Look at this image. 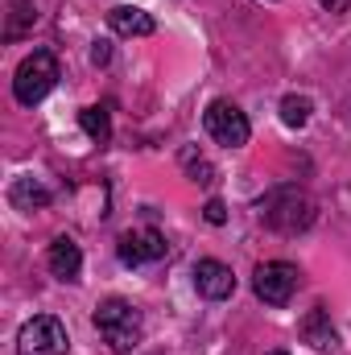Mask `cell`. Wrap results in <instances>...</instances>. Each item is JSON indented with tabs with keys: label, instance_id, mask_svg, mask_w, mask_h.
Masks as SVG:
<instances>
[{
	"label": "cell",
	"instance_id": "1",
	"mask_svg": "<svg viewBox=\"0 0 351 355\" xmlns=\"http://www.w3.org/2000/svg\"><path fill=\"white\" fill-rule=\"evenodd\" d=\"M91 322H95L99 339L112 347V355H132L137 352V343H141V335H145V318H141V310H137L132 302H124V297H108V302H99Z\"/></svg>",
	"mask_w": 351,
	"mask_h": 355
},
{
	"label": "cell",
	"instance_id": "2",
	"mask_svg": "<svg viewBox=\"0 0 351 355\" xmlns=\"http://www.w3.org/2000/svg\"><path fill=\"white\" fill-rule=\"evenodd\" d=\"M314 215H318V207H314V198L302 186H277V190H268L261 198V223L281 232V236L306 232L314 223Z\"/></svg>",
	"mask_w": 351,
	"mask_h": 355
},
{
	"label": "cell",
	"instance_id": "3",
	"mask_svg": "<svg viewBox=\"0 0 351 355\" xmlns=\"http://www.w3.org/2000/svg\"><path fill=\"white\" fill-rule=\"evenodd\" d=\"M54 83H58V58L50 50H33L12 75V95H17V103L33 107L54 91Z\"/></svg>",
	"mask_w": 351,
	"mask_h": 355
},
{
	"label": "cell",
	"instance_id": "4",
	"mask_svg": "<svg viewBox=\"0 0 351 355\" xmlns=\"http://www.w3.org/2000/svg\"><path fill=\"white\" fill-rule=\"evenodd\" d=\"M203 124H207V137H211L215 145H223V149H240V145H248V137H252L248 116H244L236 103H228V99H215V103L207 107Z\"/></svg>",
	"mask_w": 351,
	"mask_h": 355
},
{
	"label": "cell",
	"instance_id": "5",
	"mask_svg": "<svg viewBox=\"0 0 351 355\" xmlns=\"http://www.w3.org/2000/svg\"><path fill=\"white\" fill-rule=\"evenodd\" d=\"M67 347H71L67 327L50 314H37L17 331V352L21 355H67Z\"/></svg>",
	"mask_w": 351,
	"mask_h": 355
},
{
	"label": "cell",
	"instance_id": "6",
	"mask_svg": "<svg viewBox=\"0 0 351 355\" xmlns=\"http://www.w3.org/2000/svg\"><path fill=\"white\" fill-rule=\"evenodd\" d=\"M252 289L264 306H289L293 289H298V268L289 261H268V265H257L252 272Z\"/></svg>",
	"mask_w": 351,
	"mask_h": 355
},
{
	"label": "cell",
	"instance_id": "7",
	"mask_svg": "<svg viewBox=\"0 0 351 355\" xmlns=\"http://www.w3.org/2000/svg\"><path fill=\"white\" fill-rule=\"evenodd\" d=\"M116 252H120L124 265H153V261H162L170 252V244H166V236L157 227H141V232H124Z\"/></svg>",
	"mask_w": 351,
	"mask_h": 355
},
{
	"label": "cell",
	"instance_id": "8",
	"mask_svg": "<svg viewBox=\"0 0 351 355\" xmlns=\"http://www.w3.org/2000/svg\"><path fill=\"white\" fill-rule=\"evenodd\" d=\"M194 289L207 302H223V297L236 293V272L223 265V261H198L194 265Z\"/></svg>",
	"mask_w": 351,
	"mask_h": 355
},
{
	"label": "cell",
	"instance_id": "9",
	"mask_svg": "<svg viewBox=\"0 0 351 355\" xmlns=\"http://www.w3.org/2000/svg\"><path fill=\"white\" fill-rule=\"evenodd\" d=\"M46 265H50V272H54L58 281H79V272H83V252H79V244H75L71 236H58V240L50 244V252H46Z\"/></svg>",
	"mask_w": 351,
	"mask_h": 355
},
{
	"label": "cell",
	"instance_id": "10",
	"mask_svg": "<svg viewBox=\"0 0 351 355\" xmlns=\"http://www.w3.org/2000/svg\"><path fill=\"white\" fill-rule=\"evenodd\" d=\"M302 339L314 347V352H339V331L331 327V314L323 310V306H314L306 318H302Z\"/></svg>",
	"mask_w": 351,
	"mask_h": 355
},
{
	"label": "cell",
	"instance_id": "11",
	"mask_svg": "<svg viewBox=\"0 0 351 355\" xmlns=\"http://www.w3.org/2000/svg\"><path fill=\"white\" fill-rule=\"evenodd\" d=\"M108 25L120 33V37H149L157 25H153V17L145 12V8H137V4H116L112 12H108Z\"/></svg>",
	"mask_w": 351,
	"mask_h": 355
},
{
	"label": "cell",
	"instance_id": "12",
	"mask_svg": "<svg viewBox=\"0 0 351 355\" xmlns=\"http://www.w3.org/2000/svg\"><path fill=\"white\" fill-rule=\"evenodd\" d=\"M8 202L21 207V211H42V207L50 202V190H46L37 178H17V182L8 186Z\"/></svg>",
	"mask_w": 351,
	"mask_h": 355
},
{
	"label": "cell",
	"instance_id": "13",
	"mask_svg": "<svg viewBox=\"0 0 351 355\" xmlns=\"http://www.w3.org/2000/svg\"><path fill=\"white\" fill-rule=\"evenodd\" d=\"M4 8H8V12H4V42H17V37H25V33L33 29V21H37V12H33V0H8Z\"/></svg>",
	"mask_w": 351,
	"mask_h": 355
},
{
	"label": "cell",
	"instance_id": "14",
	"mask_svg": "<svg viewBox=\"0 0 351 355\" xmlns=\"http://www.w3.org/2000/svg\"><path fill=\"white\" fill-rule=\"evenodd\" d=\"M79 124L95 145H108L112 141V120H108V107H83L79 112Z\"/></svg>",
	"mask_w": 351,
	"mask_h": 355
},
{
	"label": "cell",
	"instance_id": "15",
	"mask_svg": "<svg viewBox=\"0 0 351 355\" xmlns=\"http://www.w3.org/2000/svg\"><path fill=\"white\" fill-rule=\"evenodd\" d=\"M310 112H314L310 95H285V99H281V124H285V128H306Z\"/></svg>",
	"mask_w": 351,
	"mask_h": 355
},
{
	"label": "cell",
	"instance_id": "16",
	"mask_svg": "<svg viewBox=\"0 0 351 355\" xmlns=\"http://www.w3.org/2000/svg\"><path fill=\"white\" fill-rule=\"evenodd\" d=\"M182 166L190 170V178H194V182H211V174H215L203 157H194V149H186V153H182Z\"/></svg>",
	"mask_w": 351,
	"mask_h": 355
},
{
	"label": "cell",
	"instance_id": "17",
	"mask_svg": "<svg viewBox=\"0 0 351 355\" xmlns=\"http://www.w3.org/2000/svg\"><path fill=\"white\" fill-rule=\"evenodd\" d=\"M203 215H207V223H215V227H219V223H223V219H228V207H223V202H219V198H211V202H207V207H203Z\"/></svg>",
	"mask_w": 351,
	"mask_h": 355
},
{
	"label": "cell",
	"instance_id": "18",
	"mask_svg": "<svg viewBox=\"0 0 351 355\" xmlns=\"http://www.w3.org/2000/svg\"><path fill=\"white\" fill-rule=\"evenodd\" d=\"M91 62H95V67H108V62H112V46H108V42H95V46H91Z\"/></svg>",
	"mask_w": 351,
	"mask_h": 355
},
{
	"label": "cell",
	"instance_id": "19",
	"mask_svg": "<svg viewBox=\"0 0 351 355\" xmlns=\"http://www.w3.org/2000/svg\"><path fill=\"white\" fill-rule=\"evenodd\" d=\"M327 12H351V0H318Z\"/></svg>",
	"mask_w": 351,
	"mask_h": 355
},
{
	"label": "cell",
	"instance_id": "20",
	"mask_svg": "<svg viewBox=\"0 0 351 355\" xmlns=\"http://www.w3.org/2000/svg\"><path fill=\"white\" fill-rule=\"evenodd\" d=\"M268 355H285V352H268Z\"/></svg>",
	"mask_w": 351,
	"mask_h": 355
}]
</instances>
